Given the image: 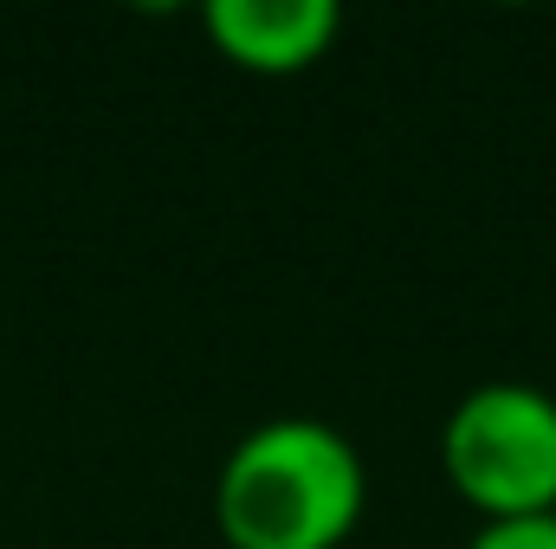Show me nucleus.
Masks as SVG:
<instances>
[{
  "instance_id": "nucleus-2",
  "label": "nucleus",
  "mask_w": 556,
  "mask_h": 549,
  "mask_svg": "<svg viewBox=\"0 0 556 549\" xmlns=\"http://www.w3.org/2000/svg\"><path fill=\"white\" fill-rule=\"evenodd\" d=\"M440 478L479 524L556 511V395L538 382H479L440 420Z\"/></svg>"
},
{
  "instance_id": "nucleus-4",
  "label": "nucleus",
  "mask_w": 556,
  "mask_h": 549,
  "mask_svg": "<svg viewBox=\"0 0 556 549\" xmlns=\"http://www.w3.org/2000/svg\"><path fill=\"white\" fill-rule=\"evenodd\" d=\"M466 549H556V511L544 518H498V524H479Z\"/></svg>"
},
{
  "instance_id": "nucleus-1",
  "label": "nucleus",
  "mask_w": 556,
  "mask_h": 549,
  "mask_svg": "<svg viewBox=\"0 0 556 549\" xmlns=\"http://www.w3.org/2000/svg\"><path fill=\"white\" fill-rule=\"evenodd\" d=\"M363 511V446L317 413H273L247 426L214 472V524L227 549H343Z\"/></svg>"
},
{
  "instance_id": "nucleus-3",
  "label": "nucleus",
  "mask_w": 556,
  "mask_h": 549,
  "mask_svg": "<svg viewBox=\"0 0 556 549\" xmlns=\"http://www.w3.org/2000/svg\"><path fill=\"white\" fill-rule=\"evenodd\" d=\"M201 26L227 65L260 78H291L337 46L343 7L337 0H207Z\"/></svg>"
}]
</instances>
